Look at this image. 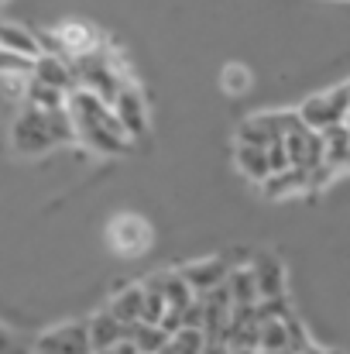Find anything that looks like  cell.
<instances>
[{
    "label": "cell",
    "mask_w": 350,
    "mask_h": 354,
    "mask_svg": "<svg viewBox=\"0 0 350 354\" xmlns=\"http://www.w3.org/2000/svg\"><path fill=\"white\" fill-rule=\"evenodd\" d=\"M220 86H224V93H231V97H240V93H247L251 90V73H247V66H224V76H220Z\"/></svg>",
    "instance_id": "obj_25"
},
{
    "label": "cell",
    "mask_w": 350,
    "mask_h": 354,
    "mask_svg": "<svg viewBox=\"0 0 350 354\" xmlns=\"http://www.w3.org/2000/svg\"><path fill=\"white\" fill-rule=\"evenodd\" d=\"M24 104L35 107V111H59V107H66V93L28 80V86H24Z\"/></svg>",
    "instance_id": "obj_22"
},
{
    "label": "cell",
    "mask_w": 350,
    "mask_h": 354,
    "mask_svg": "<svg viewBox=\"0 0 350 354\" xmlns=\"http://www.w3.org/2000/svg\"><path fill=\"white\" fill-rule=\"evenodd\" d=\"M28 354H93L90 337H86V324H59V327L38 334V341L31 344Z\"/></svg>",
    "instance_id": "obj_6"
},
{
    "label": "cell",
    "mask_w": 350,
    "mask_h": 354,
    "mask_svg": "<svg viewBox=\"0 0 350 354\" xmlns=\"http://www.w3.org/2000/svg\"><path fill=\"white\" fill-rule=\"evenodd\" d=\"M231 354H257V348H231Z\"/></svg>",
    "instance_id": "obj_31"
},
{
    "label": "cell",
    "mask_w": 350,
    "mask_h": 354,
    "mask_svg": "<svg viewBox=\"0 0 350 354\" xmlns=\"http://www.w3.org/2000/svg\"><path fill=\"white\" fill-rule=\"evenodd\" d=\"M282 148H285L289 165L306 169V172H309L313 165H320V155H323V148H320V134L309 131L306 124H295L292 131H285V134H282Z\"/></svg>",
    "instance_id": "obj_7"
},
{
    "label": "cell",
    "mask_w": 350,
    "mask_h": 354,
    "mask_svg": "<svg viewBox=\"0 0 350 354\" xmlns=\"http://www.w3.org/2000/svg\"><path fill=\"white\" fill-rule=\"evenodd\" d=\"M110 244L120 254H141L151 244V227L134 214H120L110 224Z\"/></svg>",
    "instance_id": "obj_8"
},
{
    "label": "cell",
    "mask_w": 350,
    "mask_h": 354,
    "mask_svg": "<svg viewBox=\"0 0 350 354\" xmlns=\"http://www.w3.org/2000/svg\"><path fill=\"white\" fill-rule=\"evenodd\" d=\"M100 354H137L127 341H120V344H114V348H107V351H100Z\"/></svg>",
    "instance_id": "obj_29"
},
{
    "label": "cell",
    "mask_w": 350,
    "mask_h": 354,
    "mask_svg": "<svg viewBox=\"0 0 350 354\" xmlns=\"http://www.w3.org/2000/svg\"><path fill=\"white\" fill-rule=\"evenodd\" d=\"M141 303H144V289H141V282H134V286H124L117 292L107 310H110L114 320H120L124 327H130V324L141 320Z\"/></svg>",
    "instance_id": "obj_17"
},
{
    "label": "cell",
    "mask_w": 350,
    "mask_h": 354,
    "mask_svg": "<svg viewBox=\"0 0 350 354\" xmlns=\"http://www.w3.org/2000/svg\"><path fill=\"white\" fill-rule=\"evenodd\" d=\"M52 35H55V41H59L66 62H69V59H79V55H86V52H93V48H100V35H97L86 21H66V24L52 28Z\"/></svg>",
    "instance_id": "obj_9"
},
{
    "label": "cell",
    "mask_w": 350,
    "mask_h": 354,
    "mask_svg": "<svg viewBox=\"0 0 350 354\" xmlns=\"http://www.w3.org/2000/svg\"><path fill=\"white\" fill-rule=\"evenodd\" d=\"M261 193L268 200H289V196H299V193H309V172L306 169H282V172H268L261 179Z\"/></svg>",
    "instance_id": "obj_12"
},
{
    "label": "cell",
    "mask_w": 350,
    "mask_h": 354,
    "mask_svg": "<svg viewBox=\"0 0 350 354\" xmlns=\"http://www.w3.org/2000/svg\"><path fill=\"white\" fill-rule=\"evenodd\" d=\"M124 341H127L137 354H158L165 344H168V334H165L158 324H144V320H137V324L127 327Z\"/></svg>",
    "instance_id": "obj_16"
},
{
    "label": "cell",
    "mask_w": 350,
    "mask_h": 354,
    "mask_svg": "<svg viewBox=\"0 0 350 354\" xmlns=\"http://www.w3.org/2000/svg\"><path fill=\"white\" fill-rule=\"evenodd\" d=\"M347 111H350V86L347 83H337L333 90L302 100V107H299L295 114H299V120H302L309 131L320 134V131H327V127L347 124Z\"/></svg>",
    "instance_id": "obj_4"
},
{
    "label": "cell",
    "mask_w": 350,
    "mask_h": 354,
    "mask_svg": "<svg viewBox=\"0 0 350 354\" xmlns=\"http://www.w3.org/2000/svg\"><path fill=\"white\" fill-rule=\"evenodd\" d=\"M155 282H158V292H162V299H165V310L182 313V310L196 299L193 289L186 286V279H182L179 272H162V275H155Z\"/></svg>",
    "instance_id": "obj_18"
},
{
    "label": "cell",
    "mask_w": 350,
    "mask_h": 354,
    "mask_svg": "<svg viewBox=\"0 0 350 354\" xmlns=\"http://www.w3.org/2000/svg\"><path fill=\"white\" fill-rule=\"evenodd\" d=\"M0 354H28V348H24L3 324H0Z\"/></svg>",
    "instance_id": "obj_27"
},
{
    "label": "cell",
    "mask_w": 350,
    "mask_h": 354,
    "mask_svg": "<svg viewBox=\"0 0 350 354\" xmlns=\"http://www.w3.org/2000/svg\"><path fill=\"white\" fill-rule=\"evenodd\" d=\"M285 320H289V317H285ZM285 320H264V324H261V330H257V351H289Z\"/></svg>",
    "instance_id": "obj_23"
},
{
    "label": "cell",
    "mask_w": 350,
    "mask_h": 354,
    "mask_svg": "<svg viewBox=\"0 0 350 354\" xmlns=\"http://www.w3.org/2000/svg\"><path fill=\"white\" fill-rule=\"evenodd\" d=\"M66 114L72 120V131H76V141L86 145L90 151H100V155H124L130 148V138L124 134V127L117 124V118L110 114V107L93 97L90 90H79L72 86L66 93Z\"/></svg>",
    "instance_id": "obj_1"
},
{
    "label": "cell",
    "mask_w": 350,
    "mask_h": 354,
    "mask_svg": "<svg viewBox=\"0 0 350 354\" xmlns=\"http://www.w3.org/2000/svg\"><path fill=\"white\" fill-rule=\"evenodd\" d=\"M320 148H323L320 162L337 169V172H344L350 165V127L347 124H337V127L320 131Z\"/></svg>",
    "instance_id": "obj_13"
},
{
    "label": "cell",
    "mask_w": 350,
    "mask_h": 354,
    "mask_svg": "<svg viewBox=\"0 0 350 354\" xmlns=\"http://www.w3.org/2000/svg\"><path fill=\"white\" fill-rule=\"evenodd\" d=\"M227 272H231V265L224 258H203V261H193V265L179 268V275L186 279V286L193 289V296H203V292L224 286Z\"/></svg>",
    "instance_id": "obj_11"
},
{
    "label": "cell",
    "mask_w": 350,
    "mask_h": 354,
    "mask_svg": "<svg viewBox=\"0 0 350 354\" xmlns=\"http://www.w3.org/2000/svg\"><path fill=\"white\" fill-rule=\"evenodd\" d=\"M76 141V131H72V120L66 114V107L59 111H35V107H24L21 118L14 120L10 127V145L17 155H45L59 145H72Z\"/></svg>",
    "instance_id": "obj_2"
},
{
    "label": "cell",
    "mask_w": 350,
    "mask_h": 354,
    "mask_svg": "<svg viewBox=\"0 0 350 354\" xmlns=\"http://www.w3.org/2000/svg\"><path fill=\"white\" fill-rule=\"evenodd\" d=\"M203 330H196V327H179L172 337H168V348L172 354H200L203 351Z\"/></svg>",
    "instance_id": "obj_24"
},
{
    "label": "cell",
    "mask_w": 350,
    "mask_h": 354,
    "mask_svg": "<svg viewBox=\"0 0 350 354\" xmlns=\"http://www.w3.org/2000/svg\"><path fill=\"white\" fill-rule=\"evenodd\" d=\"M158 354H172V348H168V344H165V348H162V351H158Z\"/></svg>",
    "instance_id": "obj_32"
},
{
    "label": "cell",
    "mask_w": 350,
    "mask_h": 354,
    "mask_svg": "<svg viewBox=\"0 0 350 354\" xmlns=\"http://www.w3.org/2000/svg\"><path fill=\"white\" fill-rule=\"evenodd\" d=\"M295 354H327L323 351V348H316V344H313V341H309V344H306V348H299V351Z\"/></svg>",
    "instance_id": "obj_30"
},
{
    "label": "cell",
    "mask_w": 350,
    "mask_h": 354,
    "mask_svg": "<svg viewBox=\"0 0 350 354\" xmlns=\"http://www.w3.org/2000/svg\"><path fill=\"white\" fill-rule=\"evenodd\" d=\"M124 334H127V327L110 317V310H104V313H97L90 324H86V337H90V348L93 354L107 351V348H114L124 341Z\"/></svg>",
    "instance_id": "obj_15"
},
{
    "label": "cell",
    "mask_w": 350,
    "mask_h": 354,
    "mask_svg": "<svg viewBox=\"0 0 350 354\" xmlns=\"http://www.w3.org/2000/svg\"><path fill=\"white\" fill-rule=\"evenodd\" d=\"M69 73H72V86L90 90L107 107H110V100L117 97V90L124 83H130V76L124 73V66L117 62L114 55L104 52V45L93 48V52H86V55H79V59H69Z\"/></svg>",
    "instance_id": "obj_3"
},
{
    "label": "cell",
    "mask_w": 350,
    "mask_h": 354,
    "mask_svg": "<svg viewBox=\"0 0 350 354\" xmlns=\"http://www.w3.org/2000/svg\"><path fill=\"white\" fill-rule=\"evenodd\" d=\"M31 62L35 59H24V55H14V52L0 48V76H24V80H31Z\"/></svg>",
    "instance_id": "obj_26"
},
{
    "label": "cell",
    "mask_w": 350,
    "mask_h": 354,
    "mask_svg": "<svg viewBox=\"0 0 350 354\" xmlns=\"http://www.w3.org/2000/svg\"><path fill=\"white\" fill-rule=\"evenodd\" d=\"M31 80H35V83H41V86L62 90V93H69V90H72L69 62H66V59H59V55H35V62H31Z\"/></svg>",
    "instance_id": "obj_14"
},
{
    "label": "cell",
    "mask_w": 350,
    "mask_h": 354,
    "mask_svg": "<svg viewBox=\"0 0 350 354\" xmlns=\"http://www.w3.org/2000/svg\"><path fill=\"white\" fill-rule=\"evenodd\" d=\"M240 176H247L251 183H261L268 176V158H264V148H254V145H237V155H233Z\"/></svg>",
    "instance_id": "obj_21"
},
{
    "label": "cell",
    "mask_w": 350,
    "mask_h": 354,
    "mask_svg": "<svg viewBox=\"0 0 350 354\" xmlns=\"http://www.w3.org/2000/svg\"><path fill=\"white\" fill-rule=\"evenodd\" d=\"M224 289H227V296H231L233 306H254V303H257L254 275H251V268H247V265H244V268H231V272H227Z\"/></svg>",
    "instance_id": "obj_19"
},
{
    "label": "cell",
    "mask_w": 350,
    "mask_h": 354,
    "mask_svg": "<svg viewBox=\"0 0 350 354\" xmlns=\"http://www.w3.org/2000/svg\"><path fill=\"white\" fill-rule=\"evenodd\" d=\"M0 48L3 52H14V55H24V59H35L38 55V41L28 28L21 24H7L0 21Z\"/></svg>",
    "instance_id": "obj_20"
},
{
    "label": "cell",
    "mask_w": 350,
    "mask_h": 354,
    "mask_svg": "<svg viewBox=\"0 0 350 354\" xmlns=\"http://www.w3.org/2000/svg\"><path fill=\"white\" fill-rule=\"evenodd\" d=\"M110 114L117 118V124L124 127V134L130 138V145L134 141H141L144 134H148V104H144V97H141V90L134 86V83H124L120 90H117V97L110 100Z\"/></svg>",
    "instance_id": "obj_5"
},
{
    "label": "cell",
    "mask_w": 350,
    "mask_h": 354,
    "mask_svg": "<svg viewBox=\"0 0 350 354\" xmlns=\"http://www.w3.org/2000/svg\"><path fill=\"white\" fill-rule=\"evenodd\" d=\"M251 275H254V289H257V299H271V296H289L285 292V265L275 258V254H254V261L247 265Z\"/></svg>",
    "instance_id": "obj_10"
},
{
    "label": "cell",
    "mask_w": 350,
    "mask_h": 354,
    "mask_svg": "<svg viewBox=\"0 0 350 354\" xmlns=\"http://www.w3.org/2000/svg\"><path fill=\"white\" fill-rule=\"evenodd\" d=\"M200 354H231V344H227V341H210V337H206Z\"/></svg>",
    "instance_id": "obj_28"
}]
</instances>
